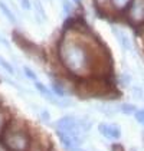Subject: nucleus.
<instances>
[{"label": "nucleus", "mask_w": 144, "mask_h": 151, "mask_svg": "<svg viewBox=\"0 0 144 151\" xmlns=\"http://www.w3.org/2000/svg\"><path fill=\"white\" fill-rule=\"evenodd\" d=\"M60 56L65 65L73 72H79L85 68V53L84 50L75 43H65L60 47Z\"/></svg>", "instance_id": "obj_1"}, {"label": "nucleus", "mask_w": 144, "mask_h": 151, "mask_svg": "<svg viewBox=\"0 0 144 151\" xmlns=\"http://www.w3.org/2000/svg\"><path fill=\"white\" fill-rule=\"evenodd\" d=\"M56 129L58 131H63L66 134L72 135L73 138L76 139L79 144L82 141V137H81V129L82 128L79 127V121L75 118V116H63L56 121Z\"/></svg>", "instance_id": "obj_2"}, {"label": "nucleus", "mask_w": 144, "mask_h": 151, "mask_svg": "<svg viewBox=\"0 0 144 151\" xmlns=\"http://www.w3.org/2000/svg\"><path fill=\"white\" fill-rule=\"evenodd\" d=\"M6 144L14 151H24L27 148V137L23 132H14L6 138Z\"/></svg>", "instance_id": "obj_3"}, {"label": "nucleus", "mask_w": 144, "mask_h": 151, "mask_svg": "<svg viewBox=\"0 0 144 151\" xmlns=\"http://www.w3.org/2000/svg\"><path fill=\"white\" fill-rule=\"evenodd\" d=\"M99 132L109 139H118L121 137V129L117 125H112V124H99Z\"/></svg>", "instance_id": "obj_4"}, {"label": "nucleus", "mask_w": 144, "mask_h": 151, "mask_svg": "<svg viewBox=\"0 0 144 151\" xmlns=\"http://www.w3.org/2000/svg\"><path fill=\"white\" fill-rule=\"evenodd\" d=\"M112 32H114V35L115 37L118 39V42H120V45L125 50H131V42H130V39H128V36L125 35L122 30H118L117 27H112Z\"/></svg>", "instance_id": "obj_5"}, {"label": "nucleus", "mask_w": 144, "mask_h": 151, "mask_svg": "<svg viewBox=\"0 0 144 151\" xmlns=\"http://www.w3.org/2000/svg\"><path fill=\"white\" fill-rule=\"evenodd\" d=\"M35 86H36V89L42 93V95H45V96L48 98L50 102H55V98H53L52 92L49 91V89L46 88V86H45V85H43V83H40V82H35Z\"/></svg>", "instance_id": "obj_6"}, {"label": "nucleus", "mask_w": 144, "mask_h": 151, "mask_svg": "<svg viewBox=\"0 0 144 151\" xmlns=\"http://www.w3.org/2000/svg\"><path fill=\"white\" fill-rule=\"evenodd\" d=\"M120 109H121V112L125 114V115H131V114H135L138 111L132 104H122L120 106Z\"/></svg>", "instance_id": "obj_7"}, {"label": "nucleus", "mask_w": 144, "mask_h": 151, "mask_svg": "<svg viewBox=\"0 0 144 151\" xmlns=\"http://www.w3.org/2000/svg\"><path fill=\"white\" fill-rule=\"evenodd\" d=\"M0 10L4 13V16H6V17H7V19H9L10 22H16V17L13 16L12 10H10V9H9V7H7V6H6V4L3 3V1H0Z\"/></svg>", "instance_id": "obj_8"}, {"label": "nucleus", "mask_w": 144, "mask_h": 151, "mask_svg": "<svg viewBox=\"0 0 144 151\" xmlns=\"http://www.w3.org/2000/svg\"><path fill=\"white\" fill-rule=\"evenodd\" d=\"M52 88H53V92L56 93V95H59V96H65V91L62 89V86H59L56 82H53V83H52Z\"/></svg>", "instance_id": "obj_9"}, {"label": "nucleus", "mask_w": 144, "mask_h": 151, "mask_svg": "<svg viewBox=\"0 0 144 151\" xmlns=\"http://www.w3.org/2000/svg\"><path fill=\"white\" fill-rule=\"evenodd\" d=\"M0 62H1V65H3V68H4V69L7 70V72H9L10 75H14V69H13L12 66H10V63H9L7 60H4V59H1Z\"/></svg>", "instance_id": "obj_10"}, {"label": "nucleus", "mask_w": 144, "mask_h": 151, "mask_svg": "<svg viewBox=\"0 0 144 151\" xmlns=\"http://www.w3.org/2000/svg\"><path fill=\"white\" fill-rule=\"evenodd\" d=\"M134 115H135V119H137L140 124H144V108L143 109H138Z\"/></svg>", "instance_id": "obj_11"}, {"label": "nucleus", "mask_w": 144, "mask_h": 151, "mask_svg": "<svg viewBox=\"0 0 144 151\" xmlns=\"http://www.w3.org/2000/svg\"><path fill=\"white\" fill-rule=\"evenodd\" d=\"M23 70H24V73H26V76H27L29 79H32V81H36V75H35V72H33V70L29 69V68H26V66L23 68Z\"/></svg>", "instance_id": "obj_12"}, {"label": "nucleus", "mask_w": 144, "mask_h": 151, "mask_svg": "<svg viewBox=\"0 0 144 151\" xmlns=\"http://www.w3.org/2000/svg\"><path fill=\"white\" fill-rule=\"evenodd\" d=\"M36 12H39V14L45 19L46 17V14H45V12H43V9H42V4H40V1L39 0H36Z\"/></svg>", "instance_id": "obj_13"}, {"label": "nucleus", "mask_w": 144, "mask_h": 151, "mask_svg": "<svg viewBox=\"0 0 144 151\" xmlns=\"http://www.w3.org/2000/svg\"><path fill=\"white\" fill-rule=\"evenodd\" d=\"M132 93H134V96H137V98H140V99H141V98L144 96V95H143V91H141L140 88H134V89H132Z\"/></svg>", "instance_id": "obj_14"}, {"label": "nucleus", "mask_w": 144, "mask_h": 151, "mask_svg": "<svg viewBox=\"0 0 144 151\" xmlns=\"http://www.w3.org/2000/svg\"><path fill=\"white\" fill-rule=\"evenodd\" d=\"M22 7L26 9V10H29L30 9V1L29 0H22Z\"/></svg>", "instance_id": "obj_15"}, {"label": "nucleus", "mask_w": 144, "mask_h": 151, "mask_svg": "<svg viewBox=\"0 0 144 151\" xmlns=\"http://www.w3.org/2000/svg\"><path fill=\"white\" fill-rule=\"evenodd\" d=\"M1 127H3V116L0 114V129H1Z\"/></svg>", "instance_id": "obj_16"}, {"label": "nucleus", "mask_w": 144, "mask_h": 151, "mask_svg": "<svg viewBox=\"0 0 144 151\" xmlns=\"http://www.w3.org/2000/svg\"><path fill=\"white\" fill-rule=\"evenodd\" d=\"M0 151H4V148H3V147H1V145H0Z\"/></svg>", "instance_id": "obj_17"}, {"label": "nucleus", "mask_w": 144, "mask_h": 151, "mask_svg": "<svg viewBox=\"0 0 144 151\" xmlns=\"http://www.w3.org/2000/svg\"><path fill=\"white\" fill-rule=\"evenodd\" d=\"M73 1H76V3H81V0H73Z\"/></svg>", "instance_id": "obj_18"}]
</instances>
